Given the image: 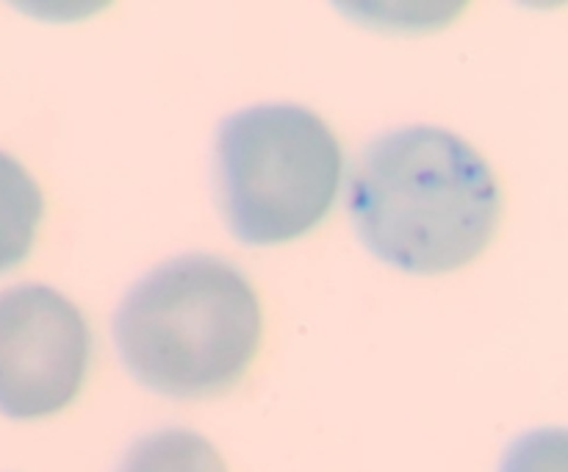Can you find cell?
I'll list each match as a JSON object with an SVG mask.
<instances>
[{"instance_id": "6da1fadb", "label": "cell", "mask_w": 568, "mask_h": 472, "mask_svg": "<svg viewBox=\"0 0 568 472\" xmlns=\"http://www.w3.org/2000/svg\"><path fill=\"white\" fill-rule=\"evenodd\" d=\"M347 209L364 248L383 264L442 275L491 244L503 189L464 137L405 125L366 144L349 178Z\"/></svg>"}, {"instance_id": "7a4b0ae2", "label": "cell", "mask_w": 568, "mask_h": 472, "mask_svg": "<svg viewBox=\"0 0 568 472\" xmlns=\"http://www.w3.org/2000/svg\"><path fill=\"white\" fill-rule=\"evenodd\" d=\"M264 311L250 278L211 253H186L139 278L114 314L125 370L150 392L200 400L227 392L253 364Z\"/></svg>"}, {"instance_id": "3957f363", "label": "cell", "mask_w": 568, "mask_h": 472, "mask_svg": "<svg viewBox=\"0 0 568 472\" xmlns=\"http://www.w3.org/2000/svg\"><path fill=\"white\" fill-rule=\"evenodd\" d=\"M216 194L233 237L250 248L294 242L333 211L344 150L316 111L258 103L227 114L214 144Z\"/></svg>"}, {"instance_id": "277c9868", "label": "cell", "mask_w": 568, "mask_h": 472, "mask_svg": "<svg viewBox=\"0 0 568 472\" xmlns=\"http://www.w3.org/2000/svg\"><path fill=\"white\" fill-rule=\"evenodd\" d=\"M92 328L70 298L42 283L0 292V414L39 420L64 411L92 364Z\"/></svg>"}, {"instance_id": "5b68a950", "label": "cell", "mask_w": 568, "mask_h": 472, "mask_svg": "<svg viewBox=\"0 0 568 472\" xmlns=\"http://www.w3.org/2000/svg\"><path fill=\"white\" fill-rule=\"evenodd\" d=\"M44 214V194L31 172L0 150V275L28 259Z\"/></svg>"}, {"instance_id": "8992f818", "label": "cell", "mask_w": 568, "mask_h": 472, "mask_svg": "<svg viewBox=\"0 0 568 472\" xmlns=\"http://www.w3.org/2000/svg\"><path fill=\"white\" fill-rule=\"evenodd\" d=\"M114 472H227L220 450L189 428H161L139 436Z\"/></svg>"}, {"instance_id": "52a82bcc", "label": "cell", "mask_w": 568, "mask_h": 472, "mask_svg": "<svg viewBox=\"0 0 568 472\" xmlns=\"http://www.w3.org/2000/svg\"><path fill=\"white\" fill-rule=\"evenodd\" d=\"M499 472H566L564 428L527 431L505 450Z\"/></svg>"}]
</instances>
